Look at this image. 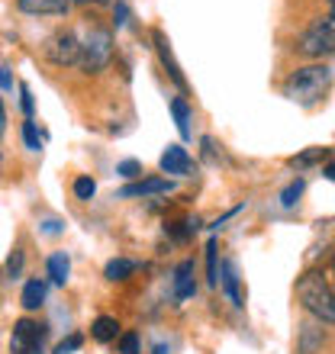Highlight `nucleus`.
Here are the masks:
<instances>
[{"instance_id":"nucleus-1","label":"nucleus","mask_w":335,"mask_h":354,"mask_svg":"<svg viewBox=\"0 0 335 354\" xmlns=\"http://www.w3.org/2000/svg\"><path fill=\"white\" fill-rule=\"evenodd\" d=\"M332 87V65H307L297 68L293 75L284 81V93L297 103H316L323 100Z\"/></svg>"},{"instance_id":"nucleus-2","label":"nucleus","mask_w":335,"mask_h":354,"mask_svg":"<svg viewBox=\"0 0 335 354\" xmlns=\"http://www.w3.org/2000/svg\"><path fill=\"white\" fill-rule=\"evenodd\" d=\"M297 297H300V303H303L316 319H323L326 326L335 322L332 287H329V280L323 277L319 270H307V274L297 280Z\"/></svg>"},{"instance_id":"nucleus-3","label":"nucleus","mask_w":335,"mask_h":354,"mask_svg":"<svg viewBox=\"0 0 335 354\" xmlns=\"http://www.w3.org/2000/svg\"><path fill=\"white\" fill-rule=\"evenodd\" d=\"M81 42V62H78V68H84V71H103V68L110 65L113 58V39L107 29H97L93 26L91 32L84 39H78Z\"/></svg>"},{"instance_id":"nucleus-4","label":"nucleus","mask_w":335,"mask_h":354,"mask_svg":"<svg viewBox=\"0 0 335 354\" xmlns=\"http://www.w3.org/2000/svg\"><path fill=\"white\" fill-rule=\"evenodd\" d=\"M335 48V23L332 17H323L319 23H313V26L303 32V39H300V52L309 58H323V55H332Z\"/></svg>"},{"instance_id":"nucleus-5","label":"nucleus","mask_w":335,"mask_h":354,"mask_svg":"<svg viewBox=\"0 0 335 354\" xmlns=\"http://www.w3.org/2000/svg\"><path fill=\"white\" fill-rule=\"evenodd\" d=\"M42 345H46V326H39L33 319H19L13 326L10 354H42Z\"/></svg>"},{"instance_id":"nucleus-6","label":"nucleus","mask_w":335,"mask_h":354,"mask_svg":"<svg viewBox=\"0 0 335 354\" xmlns=\"http://www.w3.org/2000/svg\"><path fill=\"white\" fill-rule=\"evenodd\" d=\"M46 55H48V62L58 68L78 65V62H81V42H78L75 32H58L46 46Z\"/></svg>"},{"instance_id":"nucleus-7","label":"nucleus","mask_w":335,"mask_h":354,"mask_svg":"<svg viewBox=\"0 0 335 354\" xmlns=\"http://www.w3.org/2000/svg\"><path fill=\"white\" fill-rule=\"evenodd\" d=\"M174 190V180L168 177H145L139 184H126L120 190V196H159V194H171Z\"/></svg>"},{"instance_id":"nucleus-8","label":"nucleus","mask_w":335,"mask_h":354,"mask_svg":"<svg viewBox=\"0 0 335 354\" xmlns=\"http://www.w3.org/2000/svg\"><path fill=\"white\" fill-rule=\"evenodd\" d=\"M17 7L29 17H65L71 0H17Z\"/></svg>"},{"instance_id":"nucleus-9","label":"nucleus","mask_w":335,"mask_h":354,"mask_svg":"<svg viewBox=\"0 0 335 354\" xmlns=\"http://www.w3.org/2000/svg\"><path fill=\"white\" fill-rule=\"evenodd\" d=\"M219 283H223L229 303H233V306H242V293H239V274H235V264L233 261H223L219 268H216V287H219Z\"/></svg>"},{"instance_id":"nucleus-10","label":"nucleus","mask_w":335,"mask_h":354,"mask_svg":"<svg viewBox=\"0 0 335 354\" xmlns=\"http://www.w3.org/2000/svg\"><path fill=\"white\" fill-rule=\"evenodd\" d=\"M155 48H159V58H161V65L168 68V75H171V81H174L181 91L187 87V81H184V75H181V65L174 62V55H171V42H168V36L165 32H155Z\"/></svg>"},{"instance_id":"nucleus-11","label":"nucleus","mask_w":335,"mask_h":354,"mask_svg":"<svg viewBox=\"0 0 335 354\" xmlns=\"http://www.w3.org/2000/svg\"><path fill=\"white\" fill-rule=\"evenodd\" d=\"M190 165H194V161H190V155H187L181 145H168L165 155H161V171H165V174L181 177L190 171Z\"/></svg>"},{"instance_id":"nucleus-12","label":"nucleus","mask_w":335,"mask_h":354,"mask_svg":"<svg viewBox=\"0 0 335 354\" xmlns=\"http://www.w3.org/2000/svg\"><path fill=\"white\" fill-rule=\"evenodd\" d=\"M197 293V280H194V261H181L174 270V297L177 299H190Z\"/></svg>"},{"instance_id":"nucleus-13","label":"nucleus","mask_w":335,"mask_h":354,"mask_svg":"<svg viewBox=\"0 0 335 354\" xmlns=\"http://www.w3.org/2000/svg\"><path fill=\"white\" fill-rule=\"evenodd\" d=\"M91 335L97 338V342H103V345H110V342H116V338H120V322H116L113 316H100V319H93Z\"/></svg>"},{"instance_id":"nucleus-14","label":"nucleus","mask_w":335,"mask_h":354,"mask_svg":"<svg viewBox=\"0 0 335 354\" xmlns=\"http://www.w3.org/2000/svg\"><path fill=\"white\" fill-rule=\"evenodd\" d=\"M42 303H46V283H42V280H29L26 287H23V306H26L29 313H36Z\"/></svg>"},{"instance_id":"nucleus-15","label":"nucleus","mask_w":335,"mask_h":354,"mask_svg":"<svg viewBox=\"0 0 335 354\" xmlns=\"http://www.w3.org/2000/svg\"><path fill=\"white\" fill-rule=\"evenodd\" d=\"M68 274H71V261H68V254L55 252L52 258H48V277H52V283H65Z\"/></svg>"},{"instance_id":"nucleus-16","label":"nucleus","mask_w":335,"mask_h":354,"mask_svg":"<svg viewBox=\"0 0 335 354\" xmlns=\"http://www.w3.org/2000/svg\"><path fill=\"white\" fill-rule=\"evenodd\" d=\"M171 113H174L177 132H181L184 139H190V106H187V103L177 97V100H171Z\"/></svg>"},{"instance_id":"nucleus-17","label":"nucleus","mask_w":335,"mask_h":354,"mask_svg":"<svg viewBox=\"0 0 335 354\" xmlns=\"http://www.w3.org/2000/svg\"><path fill=\"white\" fill-rule=\"evenodd\" d=\"M136 270V261H129V258H113L110 264H107V280H126Z\"/></svg>"},{"instance_id":"nucleus-18","label":"nucleus","mask_w":335,"mask_h":354,"mask_svg":"<svg viewBox=\"0 0 335 354\" xmlns=\"http://www.w3.org/2000/svg\"><path fill=\"white\" fill-rule=\"evenodd\" d=\"M319 345H323V332H319V335H313V326L303 328V338H300V351H303V354H313Z\"/></svg>"},{"instance_id":"nucleus-19","label":"nucleus","mask_w":335,"mask_h":354,"mask_svg":"<svg viewBox=\"0 0 335 354\" xmlns=\"http://www.w3.org/2000/svg\"><path fill=\"white\" fill-rule=\"evenodd\" d=\"M300 194H303V180H293V184L280 194V206L284 209H290V206H297V200H300Z\"/></svg>"},{"instance_id":"nucleus-20","label":"nucleus","mask_w":335,"mask_h":354,"mask_svg":"<svg viewBox=\"0 0 335 354\" xmlns=\"http://www.w3.org/2000/svg\"><path fill=\"white\" fill-rule=\"evenodd\" d=\"M23 142H26V149H33V151L42 149V142H39V132H36V122H33V120L23 122Z\"/></svg>"},{"instance_id":"nucleus-21","label":"nucleus","mask_w":335,"mask_h":354,"mask_svg":"<svg viewBox=\"0 0 335 354\" xmlns=\"http://www.w3.org/2000/svg\"><path fill=\"white\" fill-rule=\"evenodd\" d=\"M93 194H97V184H93L91 177H78L75 180V196L78 200H91Z\"/></svg>"},{"instance_id":"nucleus-22","label":"nucleus","mask_w":335,"mask_h":354,"mask_svg":"<svg viewBox=\"0 0 335 354\" xmlns=\"http://www.w3.org/2000/svg\"><path fill=\"white\" fill-rule=\"evenodd\" d=\"M319 158H329V149H313V151H307V155L293 158V165H297V168H307V165H316Z\"/></svg>"},{"instance_id":"nucleus-23","label":"nucleus","mask_w":335,"mask_h":354,"mask_svg":"<svg viewBox=\"0 0 335 354\" xmlns=\"http://www.w3.org/2000/svg\"><path fill=\"white\" fill-rule=\"evenodd\" d=\"M206 280L210 287H216V242L206 245Z\"/></svg>"},{"instance_id":"nucleus-24","label":"nucleus","mask_w":335,"mask_h":354,"mask_svg":"<svg viewBox=\"0 0 335 354\" xmlns=\"http://www.w3.org/2000/svg\"><path fill=\"white\" fill-rule=\"evenodd\" d=\"M120 354H139V338H136V332L120 335Z\"/></svg>"},{"instance_id":"nucleus-25","label":"nucleus","mask_w":335,"mask_h":354,"mask_svg":"<svg viewBox=\"0 0 335 354\" xmlns=\"http://www.w3.org/2000/svg\"><path fill=\"white\" fill-rule=\"evenodd\" d=\"M116 174H123V177H139L142 174V165H139V161H132V158H126V161H120V165H116Z\"/></svg>"},{"instance_id":"nucleus-26","label":"nucleus","mask_w":335,"mask_h":354,"mask_svg":"<svg viewBox=\"0 0 335 354\" xmlns=\"http://www.w3.org/2000/svg\"><path fill=\"white\" fill-rule=\"evenodd\" d=\"M19 270H23V252H19V248H13V254L7 258V274H10V277H19Z\"/></svg>"},{"instance_id":"nucleus-27","label":"nucleus","mask_w":335,"mask_h":354,"mask_svg":"<svg viewBox=\"0 0 335 354\" xmlns=\"http://www.w3.org/2000/svg\"><path fill=\"white\" fill-rule=\"evenodd\" d=\"M81 345H84V338H81V335H68L65 342H62V345L55 348V354H71V351H78Z\"/></svg>"},{"instance_id":"nucleus-28","label":"nucleus","mask_w":335,"mask_h":354,"mask_svg":"<svg viewBox=\"0 0 335 354\" xmlns=\"http://www.w3.org/2000/svg\"><path fill=\"white\" fill-rule=\"evenodd\" d=\"M113 17H116V26H126V23H129V7L120 0V3L113 7Z\"/></svg>"},{"instance_id":"nucleus-29","label":"nucleus","mask_w":335,"mask_h":354,"mask_svg":"<svg viewBox=\"0 0 335 354\" xmlns=\"http://www.w3.org/2000/svg\"><path fill=\"white\" fill-rule=\"evenodd\" d=\"M19 97H23V113H26V116H33V97H29V87L26 84H19Z\"/></svg>"},{"instance_id":"nucleus-30","label":"nucleus","mask_w":335,"mask_h":354,"mask_svg":"<svg viewBox=\"0 0 335 354\" xmlns=\"http://www.w3.org/2000/svg\"><path fill=\"white\" fill-rule=\"evenodd\" d=\"M0 87H3V91H13V77H10V68H3V65H0Z\"/></svg>"},{"instance_id":"nucleus-31","label":"nucleus","mask_w":335,"mask_h":354,"mask_svg":"<svg viewBox=\"0 0 335 354\" xmlns=\"http://www.w3.org/2000/svg\"><path fill=\"white\" fill-rule=\"evenodd\" d=\"M152 354H168V348L165 345H155V351H152Z\"/></svg>"},{"instance_id":"nucleus-32","label":"nucleus","mask_w":335,"mask_h":354,"mask_svg":"<svg viewBox=\"0 0 335 354\" xmlns=\"http://www.w3.org/2000/svg\"><path fill=\"white\" fill-rule=\"evenodd\" d=\"M81 3H84V0H81ZM93 3H107V0H93Z\"/></svg>"},{"instance_id":"nucleus-33","label":"nucleus","mask_w":335,"mask_h":354,"mask_svg":"<svg viewBox=\"0 0 335 354\" xmlns=\"http://www.w3.org/2000/svg\"><path fill=\"white\" fill-rule=\"evenodd\" d=\"M329 3H332V0H329Z\"/></svg>"}]
</instances>
